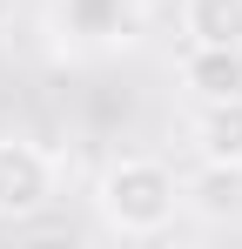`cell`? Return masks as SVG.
Instances as JSON below:
<instances>
[{
  "label": "cell",
  "mask_w": 242,
  "mask_h": 249,
  "mask_svg": "<svg viewBox=\"0 0 242 249\" xmlns=\"http://www.w3.org/2000/svg\"><path fill=\"white\" fill-rule=\"evenodd\" d=\"M94 215H101V229L135 236V243L161 236L182 215V175L155 155H115L94 175Z\"/></svg>",
  "instance_id": "1"
},
{
  "label": "cell",
  "mask_w": 242,
  "mask_h": 249,
  "mask_svg": "<svg viewBox=\"0 0 242 249\" xmlns=\"http://www.w3.org/2000/svg\"><path fill=\"white\" fill-rule=\"evenodd\" d=\"M54 196H61V155L7 135L0 142V222H34L54 209Z\"/></svg>",
  "instance_id": "2"
},
{
  "label": "cell",
  "mask_w": 242,
  "mask_h": 249,
  "mask_svg": "<svg viewBox=\"0 0 242 249\" xmlns=\"http://www.w3.org/2000/svg\"><path fill=\"white\" fill-rule=\"evenodd\" d=\"M182 209L208 229L242 222V162H195L182 175Z\"/></svg>",
  "instance_id": "3"
},
{
  "label": "cell",
  "mask_w": 242,
  "mask_h": 249,
  "mask_svg": "<svg viewBox=\"0 0 242 249\" xmlns=\"http://www.w3.org/2000/svg\"><path fill=\"white\" fill-rule=\"evenodd\" d=\"M54 27L74 47H121L135 41V0H54Z\"/></svg>",
  "instance_id": "4"
},
{
  "label": "cell",
  "mask_w": 242,
  "mask_h": 249,
  "mask_svg": "<svg viewBox=\"0 0 242 249\" xmlns=\"http://www.w3.org/2000/svg\"><path fill=\"white\" fill-rule=\"evenodd\" d=\"M195 155L202 162H242V88L236 94H208L195 108Z\"/></svg>",
  "instance_id": "5"
},
{
  "label": "cell",
  "mask_w": 242,
  "mask_h": 249,
  "mask_svg": "<svg viewBox=\"0 0 242 249\" xmlns=\"http://www.w3.org/2000/svg\"><path fill=\"white\" fill-rule=\"evenodd\" d=\"M189 47H236L242 54V0H182Z\"/></svg>",
  "instance_id": "6"
},
{
  "label": "cell",
  "mask_w": 242,
  "mask_h": 249,
  "mask_svg": "<svg viewBox=\"0 0 242 249\" xmlns=\"http://www.w3.org/2000/svg\"><path fill=\"white\" fill-rule=\"evenodd\" d=\"M182 88H195L202 101L208 94H236L242 88V54L236 47H189L182 54Z\"/></svg>",
  "instance_id": "7"
}]
</instances>
